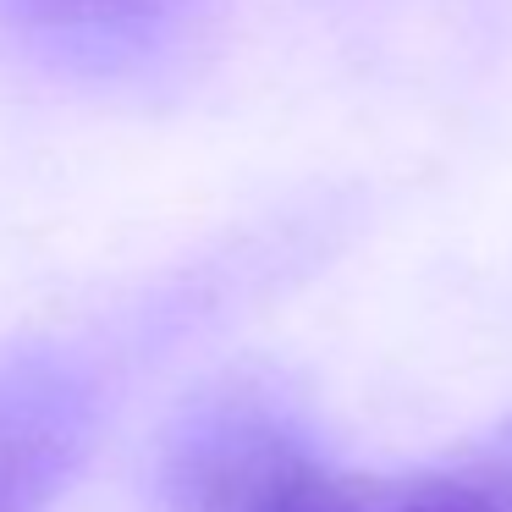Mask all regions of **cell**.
Segmentation results:
<instances>
[{
	"instance_id": "obj_1",
	"label": "cell",
	"mask_w": 512,
	"mask_h": 512,
	"mask_svg": "<svg viewBox=\"0 0 512 512\" xmlns=\"http://www.w3.org/2000/svg\"><path fill=\"white\" fill-rule=\"evenodd\" d=\"M182 512H512V419L402 474L331 468L265 413H221L177 468Z\"/></svg>"
},
{
	"instance_id": "obj_3",
	"label": "cell",
	"mask_w": 512,
	"mask_h": 512,
	"mask_svg": "<svg viewBox=\"0 0 512 512\" xmlns=\"http://www.w3.org/2000/svg\"><path fill=\"white\" fill-rule=\"evenodd\" d=\"M0 6L28 34L61 45H133L177 12V0H0Z\"/></svg>"
},
{
	"instance_id": "obj_2",
	"label": "cell",
	"mask_w": 512,
	"mask_h": 512,
	"mask_svg": "<svg viewBox=\"0 0 512 512\" xmlns=\"http://www.w3.org/2000/svg\"><path fill=\"white\" fill-rule=\"evenodd\" d=\"M72 446V408L61 386L0 375V512H34L56 490Z\"/></svg>"
}]
</instances>
